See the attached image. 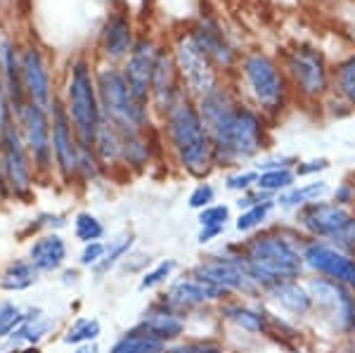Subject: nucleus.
Instances as JSON below:
<instances>
[{
    "mask_svg": "<svg viewBox=\"0 0 355 353\" xmlns=\"http://www.w3.org/2000/svg\"><path fill=\"white\" fill-rule=\"evenodd\" d=\"M197 221H199V227H211V225L225 227L227 221H232V212L227 204L216 202V204H211V207H206L204 212H199Z\"/></svg>",
    "mask_w": 355,
    "mask_h": 353,
    "instance_id": "obj_42",
    "label": "nucleus"
},
{
    "mask_svg": "<svg viewBox=\"0 0 355 353\" xmlns=\"http://www.w3.org/2000/svg\"><path fill=\"white\" fill-rule=\"evenodd\" d=\"M28 261L38 268V273H55L67 261V242L60 232L50 230L45 235L36 237L28 247Z\"/></svg>",
    "mask_w": 355,
    "mask_h": 353,
    "instance_id": "obj_26",
    "label": "nucleus"
},
{
    "mask_svg": "<svg viewBox=\"0 0 355 353\" xmlns=\"http://www.w3.org/2000/svg\"><path fill=\"white\" fill-rule=\"evenodd\" d=\"M107 252V244L105 242H90V244H83V252L78 256V264L83 266V268H95L97 264L102 261V256Z\"/></svg>",
    "mask_w": 355,
    "mask_h": 353,
    "instance_id": "obj_47",
    "label": "nucleus"
},
{
    "mask_svg": "<svg viewBox=\"0 0 355 353\" xmlns=\"http://www.w3.org/2000/svg\"><path fill=\"white\" fill-rule=\"evenodd\" d=\"M38 268L28 259H17L5 266L0 273V289L3 292H26L38 282Z\"/></svg>",
    "mask_w": 355,
    "mask_h": 353,
    "instance_id": "obj_32",
    "label": "nucleus"
},
{
    "mask_svg": "<svg viewBox=\"0 0 355 353\" xmlns=\"http://www.w3.org/2000/svg\"><path fill=\"white\" fill-rule=\"evenodd\" d=\"M331 78H334L336 95L355 112V53L348 55L346 60H341L339 64H336L334 76Z\"/></svg>",
    "mask_w": 355,
    "mask_h": 353,
    "instance_id": "obj_34",
    "label": "nucleus"
},
{
    "mask_svg": "<svg viewBox=\"0 0 355 353\" xmlns=\"http://www.w3.org/2000/svg\"><path fill=\"white\" fill-rule=\"evenodd\" d=\"M159 53V43L154 41L150 33H137L133 50L128 53V57L121 64V74L125 78L130 95L135 98V102L140 107L152 112V69H154V57Z\"/></svg>",
    "mask_w": 355,
    "mask_h": 353,
    "instance_id": "obj_18",
    "label": "nucleus"
},
{
    "mask_svg": "<svg viewBox=\"0 0 355 353\" xmlns=\"http://www.w3.org/2000/svg\"><path fill=\"white\" fill-rule=\"evenodd\" d=\"M152 130V128H150ZM150 130L145 133H121V169L130 173H142L152 164L154 145L150 140Z\"/></svg>",
    "mask_w": 355,
    "mask_h": 353,
    "instance_id": "obj_28",
    "label": "nucleus"
},
{
    "mask_svg": "<svg viewBox=\"0 0 355 353\" xmlns=\"http://www.w3.org/2000/svg\"><path fill=\"white\" fill-rule=\"evenodd\" d=\"M313 297V322L331 337L355 339V292L329 277L306 275Z\"/></svg>",
    "mask_w": 355,
    "mask_h": 353,
    "instance_id": "obj_6",
    "label": "nucleus"
},
{
    "mask_svg": "<svg viewBox=\"0 0 355 353\" xmlns=\"http://www.w3.org/2000/svg\"><path fill=\"white\" fill-rule=\"evenodd\" d=\"M159 128L173 157V164L185 175L194 180H206L211 171H216L214 140L204 126L197 100L190 98L185 90L159 117Z\"/></svg>",
    "mask_w": 355,
    "mask_h": 353,
    "instance_id": "obj_2",
    "label": "nucleus"
},
{
    "mask_svg": "<svg viewBox=\"0 0 355 353\" xmlns=\"http://www.w3.org/2000/svg\"><path fill=\"white\" fill-rule=\"evenodd\" d=\"M97 95H100L102 117L114 123L121 133H145L152 128L154 114L140 107L130 95L121 67L116 64H95Z\"/></svg>",
    "mask_w": 355,
    "mask_h": 353,
    "instance_id": "obj_4",
    "label": "nucleus"
},
{
    "mask_svg": "<svg viewBox=\"0 0 355 353\" xmlns=\"http://www.w3.org/2000/svg\"><path fill=\"white\" fill-rule=\"evenodd\" d=\"M173 270H175V261L173 259L159 261V264H154L152 268H147L145 273H142L137 289H140V292H152V289L162 287V284L171 282V275H173Z\"/></svg>",
    "mask_w": 355,
    "mask_h": 353,
    "instance_id": "obj_39",
    "label": "nucleus"
},
{
    "mask_svg": "<svg viewBox=\"0 0 355 353\" xmlns=\"http://www.w3.org/2000/svg\"><path fill=\"white\" fill-rule=\"evenodd\" d=\"M90 150H93V155L97 159V164H100V169L105 171V175L121 169V133L105 117H102V123L97 128Z\"/></svg>",
    "mask_w": 355,
    "mask_h": 353,
    "instance_id": "obj_27",
    "label": "nucleus"
},
{
    "mask_svg": "<svg viewBox=\"0 0 355 353\" xmlns=\"http://www.w3.org/2000/svg\"><path fill=\"white\" fill-rule=\"evenodd\" d=\"M353 180H355V178H353ZM351 209H353V214H355V199H353V207H351Z\"/></svg>",
    "mask_w": 355,
    "mask_h": 353,
    "instance_id": "obj_54",
    "label": "nucleus"
},
{
    "mask_svg": "<svg viewBox=\"0 0 355 353\" xmlns=\"http://www.w3.org/2000/svg\"><path fill=\"white\" fill-rule=\"evenodd\" d=\"M137 33L133 17L125 8H114L107 12L105 21L100 26V38H97V55L105 64L121 67L128 53L133 50Z\"/></svg>",
    "mask_w": 355,
    "mask_h": 353,
    "instance_id": "obj_19",
    "label": "nucleus"
},
{
    "mask_svg": "<svg viewBox=\"0 0 355 353\" xmlns=\"http://www.w3.org/2000/svg\"><path fill=\"white\" fill-rule=\"evenodd\" d=\"M211 204H216V187L211 183H206V180H199V183L194 185V190L190 192V197H187V207L199 214V212H204L206 207H211Z\"/></svg>",
    "mask_w": 355,
    "mask_h": 353,
    "instance_id": "obj_43",
    "label": "nucleus"
},
{
    "mask_svg": "<svg viewBox=\"0 0 355 353\" xmlns=\"http://www.w3.org/2000/svg\"><path fill=\"white\" fill-rule=\"evenodd\" d=\"M12 121H15V112H12V107H10L8 98H5L3 88H0V130L8 126V123H12Z\"/></svg>",
    "mask_w": 355,
    "mask_h": 353,
    "instance_id": "obj_52",
    "label": "nucleus"
},
{
    "mask_svg": "<svg viewBox=\"0 0 355 353\" xmlns=\"http://www.w3.org/2000/svg\"><path fill=\"white\" fill-rule=\"evenodd\" d=\"M164 353H168V351H164Z\"/></svg>",
    "mask_w": 355,
    "mask_h": 353,
    "instance_id": "obj_55",
    "label": "nucleus"
},
{
    "mask_svg": "<svg viewBox=\"0 0 355 353\" xmlns=\"http://www.w3.org/2000/svg\"><path fill=\"white\" fill-rule=\"evenodd\" d=\"M190 36L194 38V43L204 50L206 57L214 62V67L218 69L220 76L230 74L234 67L239 64V55L227 41L225 31H223L220 21L211 15H199L194 19V24L187 28Z\"/></svg>",
    "mask_w": 355,
    "mask_h": 353,
    "instance_id": "obj_20",
    "label": "nucleus"
},
{
    "mask_svg": "<svg viewBox=\"0 0 355 353\" xmlns=\"http://www.w3.org/2000/svg\"><path fill=\"white\" fill-rule=\"evenodd\" d=\"M275 209H277L275 199H266V202L256 204V207L246 209V212H239V216L234 218V230L242 232V235H251V232L261 230V227L268 225Z\"/></svg>",
    "mask_w": 355,
    "mask_h": 353,
    "instance_id": "obj_33",
    "label": "nucleus"
},
{
    "mask_svg": "<svg viewBox=\"0 0 355 353\" xmlns=\"http://www.w3.org/2000/svg\"><path fill=\"white\" fill-rule=\"evenodd\" d=\"M227 299H232L227 292H223L220 287L211 284L209 280L192 275V273L171 280L166 292L159 297V301H164L166 306H171L182 316H192V313L209 309V306H218Z\"/></svg>",
    "mask_w": 355,
    "mask_h": 353,
    "instance_id": "obj_17",
    "label": "nucleus"
},
{
    "mask_svg": "<svg viewBox=\"0 0 355 353\" xmlns=\"http://www.w3.org/2000/svg\"><path fill=\"white\" fill-rule=\"evenodd\" d=\"M182 83L180 76H178L173 55H171V48H164L159 45V53L154 57V69H152V114L154 117H162V114L168 110L171 102H173L178 95L182 93Z\"/></svg>",
    "mask_w": 355,
    "mask_h": 353,
    "instance_id": "obj_22",
    "label": "nucleus"
},
{
    "mask_svg": "<svg viewBox=\"0 0 355 353\" xmlns=\"http://www.w3.org/2000/svg\"><path fill=\"white\" fill-rule=\"evenodd\" d=\"M299 164V159L294 157H275V159H263L261 164H256V171H277V169H294Z\"/></svg>",
    "mask_w": 355,
    "mask_h": 353,
    "instance_id": "obj_50",
    "label": "nucleus"
},
{
    "mask_svg": "<svg viewBox=\"0 0 355 353\" xmlns=\"http://www.w3.org/2000/svg\"><path fill=\"white\" fill-rule=\"evenodd\" d=\"M239 71H242L244 83L249 88L251 105L268 121L282 117V112L287 110L289 93H291L282 67L270 55L261 53V50H251L244 57H239Z\"/></svg>",
    "mask_w": 355,
    "mask_h": 353,
    "instance_id": "obj_5",
    "label": "nucleus"
},
{
    "mask_svg": "<svg viewBox=\"0 0 355 353\" xmlns=\"http://www.w3.org/2000/svg\"><path fill=\"white\" fill-rule=\"evenodd\" d=\"M299 183L294 169H277V171H261L259 173V183H256V190L266 192L270 197H277L279 192L289 190Z\"/></svg>",
    "mask_w": 355,
    "mask_h": 353,
    "instance_id": "obj_36",
    "label": "nucleus"
},
{
    "mask_svg": "<svg viewBox=\"0 0 355 353\" xmlns=\"http://www.w3.org/2000/svg\"><path fill=\"white\" fill-rule=\"evenodd\" d=\"M17 126L24 138L26 152L31 157L36 180H48L55 173L53 142H50V112L36 102H26L17 112Z\"/></svg>",
    "mask_w": 355,
    "mask_h": 353,
    "instance_id": "obj_12",
    "label": "nucleus"
},
{
    "mask_svg": "<svg viewBox=\"0 0 355 353\" xmlns=\"http://www.w3.org/2000/svg\"><path fill=\"white\" fill-rule=\"evenodd\" d=\"M53 327H55L53 318L43 316L41 309H31L28 318L15 329L10 341H12V344H21V346H38L50 332H53Z\"/></svg>",
    "mask_w": 355,
    "mask_h": 353,
    "instance_id": "obj_31",
    "label": "nucleus"
},
{
    "mask_svg": "<svg viewBox=\"0 0 355 353\" xmlns=\"http://www.w3.org/2000/svg\"><path fill=\"white\" fill-rule=\"evenodd\" d=\"M73 353H100V346H97V341H90V344L76 346V351Z\"/></svg>",
    "mask_w": 355,
    "mask_h": 353,
    "instance_id": "obj_53",
    "label": "nucleus"
},
{
    "mask_svg": "<svg viewBox=\"0 0 355 353\" xmlns=\"http://www.w3.org/2000/svg\"><path fill=\"white\" fill-rule=\"evenodd\" d=\"M329 169V159L324 157H318V159H306V162H299L294 166V173L296 178H315L318 173Z\"/></svg>",
    "mask_w": 355,
    "mask_h": 353,
    "instance_id": "obj_46",
    "label": "nucleus"
},
{
    "mask_svg": "<svg viewBox=\"0 0 355 353\" xmlns=\"http://www.w3.org/2000/svg\"><path fill=\"white\" fill-rule=\"evenodd\" d=\"M50 112V142H53V159L55 173L67 187L78 185V157H81V142H78L76 130L71 126V119L67 114L64 100L57 95Z\"/></svg>",
    "mask_w": 355,
    "mask_h": 353,
    "instance_id": "obj_13",
    "label": "nucleus"
},
{
    "mask_svg": "<svg viewBox=\"0 0 355 353\" xmlns=\"http://www.w3.org/2000/svg\"><path fill=\"white\" fill-rule=\"evenodd\" d=\"M168 48H171V55H173L182 88H185V93L190 95V98L199 100L223 78L218 69L214 67V62H211L204 50L194 43L190 31L175 33L173 43H171Z\"/></svg>",
    "mask_w": 355,
    "mask_h": 353,
    "instance_id": "obj_11",
    "label": "nucleus"
},
{
    "mask_svg": "<svg viewBox=\"0 0 355 353\" xmlns=\"http://www.w3.org/2000/svg\"><path fill=\"white\" fill-rule=\"evenodd\" d=\"M266 199H275L270 195H266V192H261V190H249V192H244V195H237V199H234V207L239 209V212H246V209H251V207H256V204H261V202H266Z\"/></svg>",
    "mask_w": 355,
    "mask_h": 353,
    "instance_id": "obj_48",
    "label": "nucleus"
},
{
    "mask_svg": "<svg viewBox=\"0 0 355 353\" xmlns=\"http://www.w3.org/2000/svg\"><path fill=\"white\" fill-rule=\"evenodd\" d=\"M168 353H225L223 346L214 344V341H204V339H197V341H178V344H171L166 346Z\"/></svg>",
    "mask_w": 355,
    "mask_h": 353,
    "instance_id": "obj_44",
    "label": "nucleus"
},
{
    "mask_svg": "<svg viewBox=\"0 0 355 353\" xmlns=\"http://www.w3.org/2000/svg\"><path fill=\"white\" fill-rule=\"evenodd\" d=\"M121 266L128 273H145L147 268H150V254H145V252H130L125 259L121 261Z\"/></svg>",
    "mask_w": 355,
    "mask_h": 353,
    "instance_id": "obj_49",
    "label": "nucleus"
},
{
    "mask_svg": "<svg viewBox=\"0 0 355 353\" xmlns=\"http://www.w3.org/2000/svg\"><path fill=\"white\" fill-rule=\"evenodd\" d=\"M303 232L294 223H272L239 242L242 266L263 294L291 280H306L301 256Z\"/></svg>",
    "mask_w": 355,
    "mask_h": 353,
    "instance_id": "obj_1",
    "label": "nucleus"
},
{
    "mask_svg": "<svg viewBox=\"0 0 355 353\" xmlns=\"http://www.w3.org/2000/svg\"><path fill=\"white\" fill-rule=\"evenodd\" d=\"M192 275L209 280L211 284L220 287L230 297L246 299V301H263V292L259 284L249 277V273L242 266V252L237 244H225L218 252L204 256L197 266L190 268Z\"/></svg>",
    "mask_w": 355,
    "mask_h": 353,
    "instance_id": "obj_9",
    "label": "nucleus"
},
{
    "mask_svg": "<svg viewBox=\"0 0 355 353\" xmlns=\"http://www.w3.org/2000/svg\"><path fill=\"white\" fill-rule=\"evenodd\" d=\"M28 313H31V309L26 311L12 304V301H0V341L12 337V332L26 320Z\"/></svg>",
    "mask_w": 355,
    "mask_h": 353,
    "instance_id": "obj_40",
    "label": "nucleus"
},
{
    "mask_svg": "<svg viewBox=\"0 0 355 353\" xmlns=\"http://www.w3.org/2000/svg\"><path fill=\"white\" fill-rule=\"evenodd\" d=\"M73 237L83 244L100 242L105 237V223L90 212L76 214V218H73Z\"/></svg>",
    "mask_w": 355,
    "mask_h": 353,
    "instance_id": "obj_38",
    "label": "nucleus"
},
{
    "mask_svg": "<svg viewBox=\"0 0 355 353\" xmlns=\"http://www.w3.org/2000/svg\"><path fill=\"white\" fill-rule=\"evenodd\" d=\"M329 199L339 207L351 209L353 207V199H355V180L353 178H343L341 183H336V187H331Z\"/></svg>",
    "mask_w": 355,
    "mask_h": 353,
    "instance_id": "obj_45",
    "label": "nucleus"
},
{
    "mask_svg": "<svg viewBox=\"0 0 355 353\" xmlns=\"http://www.w3.org/2000/svg\"><path fill=\"white\" fill-rule=\"evenodd\" d=\"M329 192H331V187L327 180L315 178L311 183H296L294 187H289V190L279 192V195L275 197V204H277V209H282V212L296 214L299 209L306 207V204L327 199Z\"/></svg>",
    "mask_w": 355,
    "mask_h": 353,
    "instance_id": "obj_29",
    "label": "nucleus"
},
{
    "mask_svg": "<svg viewBox=\"0 0 355 353\" xmlns=\"http://www.w3.org/2000/svg\"><path fill=\"white\" fill-rule=\"evenodd\" d=\"M256 183H259V171H256V169H237L234 173L227 175L225 187H227L230 192L244 195V192L254 190Z\"/></svg>",
    "mask_w": 355,
    "mask_h": 353,
    "instance_id": "obj_41",
    "label": "nucleus"
},
{
    "mask_svg": "<svg viewBox=\"0 0 355 353\" xmlns=\"http://www.w3.org/2000/svg\"><path fill=\"white\" fill-rule=\"evenodd\" d=\"M166 344L147 332L145 327L133 325L110 346V353H164Z\"/></svg>",
    "mask_w": 355,
    "mask_h": 353,
    "instance_id": "obj_30",
    "label": "nucleus"
},
{
    "mask_svg": "<svg viewBox=\"0 0 355 353\" xmlns=\"http://www.w3.org/2000/svg\"><path fill=\"white\" fill-rule=\"evenodd\" d=\"M301 256L308 275L329 277L334 282L346 284L355 292V256L334 247L324 240L315 237H303L301 242Z\"/></svg>",
    "mask_w": 355,
    "mask_h": 353,
    "instance_id": "obj_15",
    "label": "nucleus"
},
{
    "mask_svg": "<svg viewBox=\"0 0 355 353\" xmlns=\"http://www.w3.org/2000/svg\"><path fill=\"white\" fill-rule=\"evenodd\" d=\"M284 76L289 81V88L306 102H320L329 95L331 74L327 62L320 50L311 45H296L284 55Z\"/></svg>",
    "mask_w": 355,
    "mask_h": 353,
    "instance_id": "obj_10",
    "label": "nucleus"
},
{
    "mask_svg": "<svg viewBox=\"0 0 355 353\" xmlns=\"http://www.w3.org/2000/svg\"><path fill=\"white\" fill-rule=\"evenodd\" d=\"M268 145V119L251 102H239L234 112L227 142L216 152V169H234L244 162H251Z\"/></svg>",
    "mask_w": 355,
    "mask_h": 353,
    "instance_id": "obj_8",
    "label": "nucleus"
},
{
    "mask_svg": "<svg viewBox=\"0 0 355 353\" xmlns=\"http://www.w3.org/2000/svg\"><path fill=\"white\" fill-rule=\"evenodd\" d=\"M0 88L12 107L15 117L26 105L24 83H21V64H19V41L10 36L0 38Z\"/></svg>",
    "mask_w": 355,
    "mask_h": 353,
    "instance_id": "obj_25",
    "label": "nucleus"
},
{
    "mask_svg": "<svg viewBox=\"0 0 355 353\" xmlns=\"http://www.w3.org/2000/svg\"><path fill=\"white\" fill-rule=\"evenodd\" d=\"M263 301L270 304L275 311L284 313V318L294 322L313 320V297L306 287V280H291L272 287L263 294Z\"/></svg>",
    "mask_w": 355,
    "mask_h": 353,
    "instance_id": "obj_23",
    "label": "nucleus"
},
{
    "mask_svg": "<svg viewBox=\"0 0 355 353\" xmlns=\"http://www.w3.org/2000/svg\"><path fill=\"white\" fill-rule=\"evenodd\" d=\"M62 100L81 147H93V138L102 123V107L97 95L95 64L88 55L81 53L69 60Z\"/></svg>",
    "mask_w": 355,
    "mask_h": 353,
    "instance_id": "obj_3",
    "label": "nucleus"
},
{
    "mask_svg": "<svg viewBox=\"0 0 355 353\" xmlns=\"http://www.w3.org/2000/svg\"><path fill=\"white\" fill-rule=\"evenodd\" d=\"M0 157H3L5 178H8L12 199H21V202L31 199L36 173H33L31 157L26 152L24 138H21L19 126H17V119L0 130Z\"/></svg>",
    "mask_w": 355,
    "mask_h": 353,
    "instance_id": "obj_14",
    "label": "nucleus"
},
{
    "mask_svg": "<svg viewBox=\"0 0 355 353\" xmlns=\"http://www.w3.org/2000/svg\"><path fill=\"white\" fill-rule=\"evenodd\" d=\"M216 311L225 322L251 337H270V309H266V301L259 304V301L232 297L216 306Z\"/></svg>",
    "mask_w": 355,
    "mask_h": 353,
    "instance_id": "obj_21",
    "label": "nucleus"
},
{
    "mask_svg": "<svg viewBox=\"0 0 355 353\" xmlns=\"http://www.w3.org/2000/svg\"><path fill=\"white\" fill-rule=\"evenodd\" d=\"M294 225L306 237L324 240L343 252L355 256V214L353 209L339 207L331 199H320L299 209L294 216Z\"/></svg>",
    "mask_w": 355,
    "mask_h": 353,
    "instance_id": "obj_7",
    "label": "nucleus"
},
{
    "mask_svg": "<svg viewBox=\"0 0 355 353\" xmlns=\"http://www.w3.org/2000/svg\"><path fill=\"white\" fill-rule=\"evenodd\" d=\"M100 334H102V325L97 318H78V320H73L67 327L62 341L67 346H81V344H90V341H97Z\"/></svg>",
    "mask_w": 355,
    "mask_h": 353,
    "instance_id": "obj_37",
    "label": "nucleus"
},
{
    "mask_svg": "<svg viewBox=\"0 0 355 353\" xmlns=\"http://www.w3.org/2000/svg\"><path fill=\"white\" fill-rule=\"evenodd\" d=\"M137 325L145 327L147 332L154 334L157 339H162L166 346L178 344L185 339L187 332V316L173 311L171 306H166L164 301L154 299L150 306L142 313V318L137 320Z\"/></svg>",
    "mask_w": 355,
    "mask_h": 353,
    "instance_id": "obj_24",
    "label": "nucleus"
},
{
    "mask_svg": "<svg viewBox=\"0 0 355 353\" xmlns=\"http://www.w3.org/2000/svg\"><path fill=\"white\" fill-rule=\"evenodd\" d=\"M19 64H21V83H24V93L28 102H36L48 110L57 98L55 76L50 60L45 50L33 38L19 43Z\"/></svg>",
    "mask_w": 355,
    "mask_h": 353,
    "instance_id": "obj_16",
    "label": "nucleus"
},
{
    "mask_svg": "<svg viewBox=\"0 0 355 353\" xmlns=\"http://www.w3.org/2000/svg\"><path fill=\"white\" fill-rule=\"evenodd\" d=\"M225 232V227H220V225H211V227H199V235H197V240L199 244H211V242H216L218 237Z\"/></svg>",
    "mask_w": 355,
    "mask_h": 353,
    "instance_id": "obj_51",
    "label": "nucleus"
},
{
    "mask_svg": "<svg viewBox=\"0 0 355 353\" xmlns=\"http://www.w3.org/2000/svg\"><path fill=\"white\" fill-rule=\"evenodd\" d=\"M133 240H135L133 232H125V235H121L119 240L107 244L105 256H102V261L93 268L95 275H105V273L114 270L116 266H121V261L130 254V249H133Z\"/></svg>",
    "mask_w": 355,
    "mask_h": 353,
    "instance_id": "obj_35",
    "label": "nucleus"
}]
</instances>
